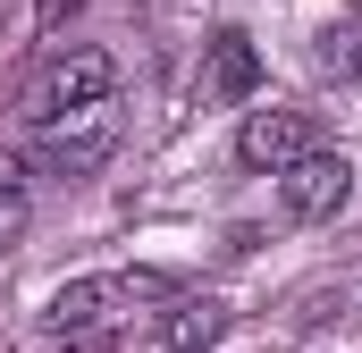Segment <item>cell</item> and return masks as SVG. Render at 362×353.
<instances>
[{
  "instance_id": "5b68a950",
  "label": "cell",
  "mask_w": 362,
  "mask_h": 353,
  "mask_svg": "<svg viewBox=\"0 0 362 353\" xmlns=\"http://www.w3.org/2000/svg\"><path fill=\"white\" fill-rule=\"evenodd\" d=\"M346 193H354V169H346L337 152H303V160L278 169V202H286V219H337Z\"/></svg>"
},
{
  "instance_id": "7a4b0ae2",
  "label": "cell",
  "mask_w": 362,
  "mask_h": 353,
  "mask_svg": "<svg viewBox=\"0 0 362 353\" xmlns=\"http://www.w3.org/2000/svg\"><path fill=\"white\" fill-rule=\"evenodd\" d=\"M118 92V59L110 51H68V59H51L42 76H34V92H25V118L34 126H51V118H76V109H101Z\"/></svg>"
},
{
  "instance_id": "9c48e42d",
  "label": "cell",
  "mask_w": 362,
  "mask_h": 353,
  "mask_svg": "<svg viewBox=\"0 0 362 353\" xmlns=\"http://www.w3.org/2000/svg\"><path fill=\"white\" fill-rule=\"evenodd\" d=\"M25 219H34V202H25V185H17V169H0V253L25 236Z\"/></svg>"
},
{
  "instance_id": "277c9868",
  "label": "cell",
  "mask_w": 362,
  "mask_h": 353,
  "mask_svg": "<svg viewBox=\"0 0 362 353\" xmlns=\"http://www.w3.org/2000/svg\"><path fill=\"white\" fill-rule=\"evenodd\" d=\"M303 152H320V126H312V109H286V101H270V109H253L245 118V135H236V160L245 169H286V160H303Z\"/></svg>"
},
{
  "instance_id": "6da1fadb",
  "label": "cell",
  "mask_w": 362,
  "mask_h": 353,
  "mask_svg": "<svg viewBox=\"0 0 362 353\" xmlns=\"http://www.w3.org/2000/svg\"><path fill=\"white\" fill-rule=\"evenodd\" d=\"M160 294V277H68L59 294H51V328L59 337H76V345H101L135 303H152Z\"/></svg>"
},
{
  "instance_id": "3957f363",
  "label": "cell",
  "mask_w": 362,
  "mask_h": 353,
  "mask_svg": "<svg viewBox=\"0 0 362 353\" xmlns=\"http://www.w3.org/2000/svg\"><path fill=\"white\" fill-rule=\"evenodd\" d=\"M110 152H118V118H110V109L51 118V126H42V143H34V160H42L51 176H93Z\"/></svg>"
},
{
  "instance_id": "52a82bcc",
  "label": "cell",
  "mask_w": 362,
  "mask_h": 353,
  "mask_svg": "<svg viewBox=\"0 0 362 353\" xmlns=\"http://www.w3.org/2000/svg\"><path fill=\"white\" fill-rule=\"evenodd\" d=\"M219 328H228V303L219 294H185L177 311L160 320V345L169 353H202V345H219Z\"/></svg>"
},
{
  "instance_id": "30bf717a",
  "label": "cell",
  "mask_w": 362,
  "mask_h": 353,
  "mask_svg": "<svg viewBox=\"0 0 362 353\" xmlns=\"http://www.w3.org/2000/svg\"><path fill=\"white\" fill-rule=\"evenodd\" d=\"M76 8H85V0H34V25H42V34H59Z\"/></svg>"
},
{
  "instance_id": "8992f818",
  "label": "cell",
  "mask_w": 362,
  "mask_h": 353,
  "mask_svg": "<svg viewBox=\"0 0 362 353\" xmlns=\"http://www.w3.org/2000/svg\"><path fill=\"white\" fill-rule=\"evenodd\" d=\"M202 92H211V101H253V92H262V51H253L245 25H219V34L202 42Z\"/></svg>"
},
{
  "instance_id": "ba28073f",
  "label": "cell",
  "mask_w": 362,
  "mask_h": 353,
  "mask_svg": "<svg viewBox=\"0 0 362 353\" xmlns=\"http://www.w3.org/2000/svg\"><path fill=\"white\" fill-rule=\"evenodd\" d=\"M312 59H320V76H354V68H362V25H354V17L320 25V51H312Z\"/></svg>"
}]
</instances>
